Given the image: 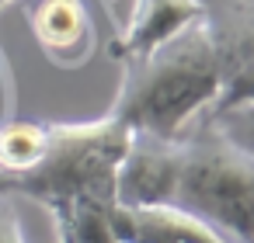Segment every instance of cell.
Segmentation results:
<instances>
[{"instance_id": "cell-1", "label": "cell", "mask_w": 254, "mask_h": 243, "mask_svg": "<svg viewBox=\"0 0 254 243\" xmlns=\"http://www.w3.org/2000/svg\"><path fill=\"white\" fill-rule=\"evenodd\" d=\"M122 70L108 115L129 132L164 143L185 139L191 118L212 108L223 91V49L212 21H195L150 56L122 63Z\"/></svg>"}, {"instance_id": "cell-2", "label": "cell", "mask_w": 254, "mask_h": 243, "mask_svg": "<svg viewBox=\"0 0 254 243\" xmlns=\"http://www.w3.org/2000/svg\"><path fill=\"white\" fill-rule=\"evenodd\" d=\"M129 139L132 132L112 115H101L98 122L49 125L46 153L28 170L0 174V198L28 194L49 212L84 194L115 198V170L129 149Z\"/></svg>"}, {"instance_id": "cell-3", "label": "cell", "mask_w": 254, "mask_h": 243, "mask_svg": "<svg viewBox=\"0 0 254 243\" xmlns=\"http://www.w3.org/2000/svg\"><path fill=\"white\" fill-rule=\"evenodd\" d=\"M171 205L191 212L226 240L254 243V156L223 143L216 132L181 139Z\"/></svg>"}, {"instance_id": "cell-4", "label": "cell", "mask_w": 254, "mask_h": 243, "mask_svg": "<svg viewBox=\"0 0 254 243\" xmlns=\"http://www.w3.org/2000/svg\"><path fill=\"white\" fill-rule=\"evenodd\" d=\"M178 163H181V139L164 143V139L132 132L129 149L115 170V201L119 205H171Z\"/></svg>"}, {"instance_id": "cell-5", "label": "cell", "mask_w": 254, "mask_h": 243, "mask_svg": "<svg viewBox=\"0 0 254 243\" xmlns=\"http://www.w3.org/2000/svg\"><path fill=\"white\" fill-rule=\"evenodd\" d=\"M119 243H230L178 205H112Z\"/></svg>"}, {"instance_id": "cell-6", "label": "cell", "mask_w": 254, "mask_h": 243, "mask_svg": "<svg viewBox=\"0 0 254 243\" xmlns=\"http://www.w3.org/2000/svg\"><path fill=\"white\" fill-rule=\"evenodd\" d=\"M195 21H205L202 0H136L126 32L112 46V56L122 63L143 59L185 28H191Z\"/></svg>"}, {"instance_id": "cell-7", "label": "cell", "mask_w": 254, "mask_h": 243, "mask_svg": "<svg viewBox=\"0 0 254 243\" xmlns=\"http://www.w3.org/2000/svg\"><path fill=\"white\" fill-rule=\"evenodd\" d=\"M42 52L60 66H80L91 56L94 28L80 0H39L28 11Z\"/></svg>"}, {"instance_id": "cell-8", "label": "cell", "mask_w": 254, "mask_h": 243, "mask_svg": "<svg viewBox=\"0 0 254 243\" xmlns=\"http://www.w3.org/2000/svg\"><path fill=\"white\" fill-rule=\"evenodd\" d=\"M112 205L115 198L84 194L56 208L53 215L60 226V243H119L112 226Z\"/></svg>"}, {"instance_id": "cell-9", "label": "cell", "mask_w": 254, "mask_h": 243, "mask_svg": "<svg viewBox=\"0 0 254 243\" xmlns=\"http://www.w3.org/2000/svg\"><path fill=\"white\" fill-rule=\"evenodd\" d=\"M49 143V125L35 122H11L0 125V174H21L28 170Z\"/></svg>"}, {"instance_id": "cell-10", "label": "cell", "mask_w": 254, "mask_h": 243, "mask_svg": "<svg viewBox=\"0 0 254 243\" xmlns=\"http://www.w3.org/2000/svg\"><path fill=\"white\" fill-rule=\"evenodd\" d=\"M209 122H212V132L223 143L254 156V104H233V108L212 111Z\"/></svg>"}, {"instance_id": "cell-11", "label": "cell", "mask_w": 254, "mask_h": 243, "mask_svg": "<svg viewBox=\"0 0 254 243\" xmlns=\"http://www.w3.org/2000/svg\"><path fill=\"white\" fill-rule=\"evenodd\" d=\"M0 243H25V236H21V222H18L14 208L4 205V198H0Z\"/></svg>"}, {"instance_id": "cell-12", "label": "cell", "mask_w": 254, "mask_h": 243, "mask_svg": "<svg viewBox=\"0 0 254 243\" xmlns=\"http://www.w3.org/2000/svg\"><path fill=\"white\" fill-rule=\"evenodd\" d=\"M7 4H11V0H0V7H7Z\"/></svg>"}]
</instances>
